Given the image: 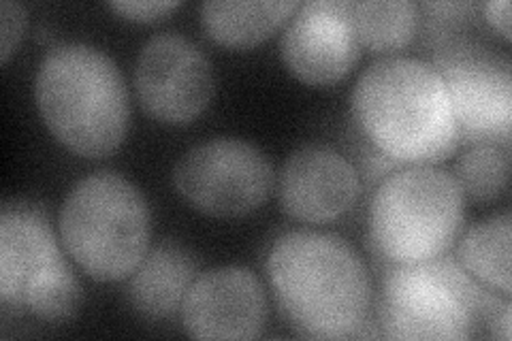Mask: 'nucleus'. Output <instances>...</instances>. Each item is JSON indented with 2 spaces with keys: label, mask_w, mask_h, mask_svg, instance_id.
<instances>
[{
  "label": "nucleus",
  "mask_w": 512,
  "mask_h": 341,
  "mask_svg": "<svg viewBox=\"0 0 512 341\" xmlns=\"http://www.w3.org/2000/svg\"><path fill=\"white\" fill-rule=\"evenodd\" d=\"M265 271L282 316L301 335H361L372 305V282L346 239L308 229L288 231L271 246Z\"/></svg>",
  "instance_id": "obj_1"
},
{
  "label": "nucleus",
  "mask_w": 512,
  "mask_h": 341,
  "mask_svg": "<svg viewBox=\"0 0 512 341\" xmlns=\"http://www.w3.org/2000/svg\"><path fill=\"white\" fill-rule=\"evenodd\" d=\"M350 107L374 148L397 162L434 165L459 145L451 99L431 62L376 60L357 79Z\"/></svg>",
  "instance_id": "obj_2"
},
{
  "label": "nucleus",
  "mask_w": 512,
  "mask_h": 341,
  "mask_svg": "<svg viewBox=\"0 0 512 341\" xmlns=\"http://www.w3.org/2000/svg\"><path fill=\"white\" fill-rule=\"evenodd\" d=\"M35 99L50 133L71 152L103 158L128 131V92L116 62L88 43H58L39 64Z\"/></svg>",
  "instance_id": "obj_3"
},
{
  "label": "nucleus",
  "mask_w": 512,
  "mask_h": 341,
  "mask_svg": "<svg viewBox=\"0 0 512 341\" xmlns=\"http://www.w3.org/2000/svg\"><path fill=\"white\" fill-rule=\"evenodd\" d=\"M62 246L96 282H118L148 254L150 209L141 190L118 173L79 180L58 216Z\"/></svg>",
  "instance_id": "obj_4"
},
{
  "label": "nucleus",
  "mask_w": 512,
  "mask_h": 341,
  "mask_svg": "<svg viewBox=\"0 0 512 341\" xmlns=\"http://www.w3.org/2000/svg\"><path fill=\"white\" fill-rule=\"evenodd\" d=\"M466 220V194L453 173L412 165L384 180L370 205V237L391 265L434 261L451 250Z\"/></svg>",
  "instance_id": "obj_5"
},
{
  "label": "nucleus",
  "mask_w": 512,
  "mask_h": 341,
  "mask_svg": "<svg viewBox=\"0 0 512 341\" xmlns=\"http://www.w3.org/2000/svg\"><path fill=\"white\" fill-rule=\"evenodd\" d=\"M502 307V305H500ZM498 312V297L453 256L387 269L378 320L387 339H470L476 318Z\"/></svg>",
  "instance_id": "obj_6"
},
{
  "label": "nucleus",
  "mask_w": 512,
  "mask_h": 341,
  "mask_svg": "<svg viewBox=\"0 0 512 341\" xmlns=\"http://www.w3.org/2000/svg\"><path fill=\"white\" fill-rule=\"evenodd\" d=\"M79 297V282L45 211L26 201L5 203L0 214V301L5 310L62 322L77 312Z\"/></svg>",
  "instance_id": "obj_7"
},
{
  "label": "nucleus",
  "mask_w": 512,
  "mask_h": 341,
  "mask_svg": "<svg viewBox=\"0 0 512 341\" xmlns=\"http://www.w3.org/2000/svg\"><path fill=\"white\" fill-rule=\"evenodd\" d=\"M173 186L201 214L239 218L267 201L274 188V169L267 156L248 141L210 139L180 158L173 171Z\"/></svg>",
  "instance_id": "obj_8"
},
{
  "label": "nucleus",
  "mask_w": 512,
  "mask_h": 341,
  "mask_svg": "<svg viewBox=\"0 0 512 341\" xmlns=\"http://www.w3.org/2000/svg\"><path fill=\"white\" fill-rule=\"evenodd\" d=\"M434 69L444 79L459 143H510L512 64L487 45L455 41L440 47Z\"/></svg>",
  "instance_id": "obj_9"
},
{
  "label": "nucleus",
  "mask_w": 512,
  "mask_h": 341,
  "mask_svg": "<svg viewBox=\"0 0 512 341\" xmlns=\"http://www.w3.org/2000/svg\"><path fill=\"white\" fill-rule=\"evenodd\" d=\"M135 88L139 105L150 118L186 124L212 101V64L197 43L178 32H163L141 47Z\"/></svg>",
  "instance_id": "obj_10"
},
{
  "label": "nucleus",
  "mask_w": 512,
  "mask_h": 341,
  "mask_svg": "<svg viewBox=\"0 0 512 341\" xmlns=\"http://www.w3.org/2000/svg\"><path fill=\"white\" fill-rule=\"evenodd\" d=\"M280 54L303 84L329 86L350 73L361 56L350 0H310L288 20Z\"/></svg>",
  "instance_id": "obj_11"
},
{
  "label": "nucleus",
  "mask_w": 512,
  "mask_h": 341,
  "mask_svg": "<svg viewBox=\"0 0 512 341\" xmlns=\"http://www.w3.org/2000/svg\"><path fill=\"white\" fill-rule=\"evenodd\" d=\"M180 314L190 337L256 339L267 324V295L250 269L216 267L197 275Z\"/></svg>",
  "instance_id": "obj_12"
},
{
  "label": "nucleus",
  "mask_w": 512,
  "mask_h": 341,
  "mask_svg": "<svg viewBox=\"0 0 512 341\" xmlns=\"http://www.w3.org/2000/svg\"><path fill=\"white\" fill-rule=\"evenodd\" d=\"M359 173L335 148L310 143L284 160L278 177V199L295 220L325 224L342 218L357 203Z\"/></svg>",
  "instance_id": "obj_13"
},
{
  "label": "nucleus",
  "mask_w": 512,
  "mask_h": 341,
  "mask_svg": "<svg viewBox=\"0 0 512 341\" xmlns=\"http://www.w3.org/2000/svg\"><path fill=\"white\" fill-rule=\"evenodd\" d=\"M195 280V256L180 243L160 241L143 256V261L128 278V303L143 318H169L182 310V303Z\"/></svg>",
  "instance_id": "obj_14"
},
{
  "label": "nucleus",
  "mask_w": 512,
  "mask_h": 341,
  "mask_svg": "<svg viewBox=\"0 0 512 341\" xmlns=\"http://www.w3.org/2000/svg\"><path fill=\"white\" fill-rule=\"evenodd\" d=\"M297 0H207L201 26L218 45L252 47L293 18Z\"/></svg>",
  "instance_id": "obj_15"
},
{
  "label": "nucleus",
  "mask_w": 512,
  "mask_h": 341,
  "mask_svg": "<svg viewBox=\"0 0 512 341\" xmlns=\"http://www.w3.org/2000/svg\"><path fill=\"white\" fill-rule=\"evenodd\" d=\"M510 239H512V218L510 211L491 216L463 233L459 243L457 261L472 278L489 288L500 292L506 299L512 292L510 284Z\"/></svg>",
  "instance_id": "obj_16"
},
{
  "label": "nucleus",
  "mask_w": 512,
  "mask_h": 341,
  "mask_svg": "<svg viewBox=\"0 0 512 341\" xmlns=\"http://www.w3.org/2000/svg\"><path fill=\"white\" fill-rule=\"evenodd\" d=\"M357 39L376 54L397 52L419 32L421 9L412 0H363L352 3Z\"/></svg>",
  "instance_id": "obj_17"
},
{
  "label": "nucleus",
  "mask_w": 512,
  "mask_h": 341,
  "mask_svg": "<svg viewBox=\"0 0 512 341\" xmlns=\"http://www.w3.org/2000/svg\"><path fill=\"white\" fill-rule=\"evenodd\" d=\"M510 177V143L483 141L461 154L455 165V180L472 201L491 203L500 199Z\"/></svg>",
  "instance_id": "obj_18"
},
{
  "label": "nucleus",
  "mask_w": 512,
  "mask_h": 341,
  "mask_svg": "<svg viewBox=\"0 0 512 341\" xmlns=\"http://www.w3.org/2000/svg\"><path fill=\"white\" fill-rule=\"evenodd\" d=\"M26 9L22 3L3 0L0 3V60L7 62L20 45L26 30Z\"/></svg>",
  "instance_id": "obj_19"
},
{
  "label": "nucleus",
  "mask_w": 512,
  "mask_h": 341,
  "mask_svg": "<svg viewBox=\"0 0 512 341\" xmlns=\"http://www.w3.org/2000/svg\"><path fill=\"white\" fill-rule=\"evenodd\" d=\"M180 5V0H111L109 9L116 11L118 15H124L126 20L154 22L165 18V15H169Z\"/></svg>",
  "instance_id": "obj_20"
},
{
  "label": "nucleus",
  "mask_w": 512,
  "mask_h": 341,
  "mask_svg": "<svg viewBox=\"0 0 512 341\" xmlns=\"http://www.w3.org/2000/svg\"><path fill=\"white\" fill-rule=\"evenodd\" d=\"M483 13L487 22L500 32V35L510 41V3L508 0H489L483 5Z\"/></svg>",
  "instance_id": "obj_21"
},
{
  "label": "nucleus",
  "mask_w": 512,
  "mask_h": 341,
  "mask_svg": "<svg viewBox=\"0 0 512 341\" xmlns=\"http://www.w3.org/2000/svg\"><path fill=\"white\" fill-rule=\"evenodd\" d=\"M510 320H512L510 318V301L506 299L502 303L500 310L493 314V324H495L493 333H495V337H500L504 341H510V337H512V324H510Z\"/></svg>",
  "instance_id": "obj_22"
}]
</instances>
